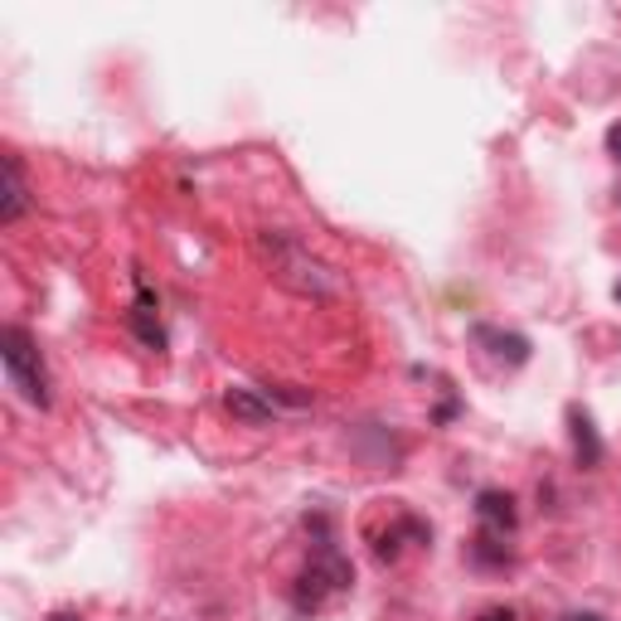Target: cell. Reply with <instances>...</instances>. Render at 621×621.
<instances>
[{
  "instance_id": "6da1fadb",
  "label": "cell",
  "mask_w": 621,
  "mask_h": 621,
  "mask_svg": "<svg viewBox=\"0 0 621 621\" xmlns=\"http://www.w3.org/2000/svg\"><path fill=\"white\" fill-rule=\"evenodd\" d=\"M257 257L267 263L273 282L287 287V292H296V296L330 302V296L345 292V277H340L326 257L310 253L302 238H292V233H282V229H263V233H257Z\"/></svg>"
},
{
  "instance_id": "7a4b0ae2",
  "label": "cell",
  "mask_w": 621,
  "mask_h": 621,
  "mask_svg": "<svg viewBox=\"0 0 621 621\" xmlns=\"http://www.w3.org/2000/svg\"><path fill=\"white\" fill-rule=\"evenodd\" d=\"M306 524H316V548H310V563H306V573L296 578V587H292V603H296V612L302 617H316V612H326L330 603H340V597L355 587V563H350L345 554L335 548V540L326 534V520H306Z\"/></svg>"
},
{
  "instance_id": "3957f363",
  "label": "cell",
  "mask_w": 621,
  "mask_h": 621,
  "mask_svg": "<svg viewBox=\"0 0 621 621\" xmlns=\"http://www.w3.org/2000/svg\"><path fill=\"white\" fill-rule=\"evenodd\" d=\"M0 359H5V375L10 384L20 389V398L35 403V408H49L54 393H49V369H45V355H39L35 335L20 326H5L0 330Z\"/></svg>"
},
{
  "instance_id": "277c9868",
  "label": "cell",
  "mask_w": 621,
  "mask_h": 621,
  "mask_svg": "<svg viewBox=\"0 0 621 621\" xmlns=\"http://www.w3.org/2000/svg\"><path fill=\"white\" fill-rule=\"evenodd\" d=\"M408 540H413V544H428V540H432L428 520H418V515H408V510H393L389 530H369V544H375V558H379V563H393Z\"/></svg>"
},
{
  "instance_id": "5b68a950",
  "label": "cell",
  "mask_w": 621,
  "mask_h": 621,
  "mask_svg": "<svg viewBox=\"0 0 621 621\" xmlns=\"http://www.w3.org/2000/svg\"><path fill=\"white\" fill-rule=\"evenodd\" d=\"M476 520H481V530H491V534H515V524H520L515 495L510 491H481L476 495Z\"/></svg>"
},
{
  "instance_id": "8992f818",
  "label": "cell",
  "mask_w": 621,
  "mask_h": 621,
  "mask_svg": "<svg viewBox=\"0 0 621 621\" xmlns=\"http://www.w3.org/2000/svg\"><path fill=\"white\" fill-rule=\"evenodd\" d=\"M224 408H229L238 422H248V428H263V422H273V418H277L273 393L263 398L257 389H229V393H224Z\"/></svg>"
},
{
  "instance_id": "52a82bcc",
  "label": "cell",
  "mask_w": 621,
  "mask_h": 621,
  "mask_svg": "<svg viewBox=\"0 0 621 621\" xmlns=\"http://www.w3.org/2000/svg\"><path fill=\"white\" fill-rule=\"evenodd\" d=\"M5 194H0V224H15L20 214L29 210V185H25V170H20V155L5 151Z\"/></svg>"
},
{
  "instance_id": "ba28073f",
  "label": "cell",
  "mask_w": 621,
  "mask_h": 621,
  "mask_svg": "<svg viewBox=\"0 0 621 621\" xmlns=\"http://www.w3.org/2000/svg\"><path fill=\"white\" fill-rule=\"evenodd\" d=\"M568 428H573V457L583 471H593V466H603V438H597L593 418H587L583 408H568Z\"/></svg>"
},
{
  "instance_id": "9c48e42d",
  "label": "cell",
  "mask_w": 621,
  "mask_h": 621,
  "mask_svg": "<svg viewBox=\"0 0 621 621\" xmlns=\"http://www.w3.org/2000/svg\"><path fill=\"white\" fill-rule=\"evenodd\" d=\"M471 335L481 340V345H491L495 359H510V365H524V359H530V340L524 335H510V330H495V326H476Z\"/></svg>"
},
{
  "instance_id": "30bf717a",
  "label": "cell",
  "mask_w": 621,
  "mask_h": 621,
  "mask_svg": "<svg viewBox=\"0 0 621 621\" xmlns=\"http://www.w3.org/2000/svg\"><path fill=\"white\" fill-rule=\"evenodd\" d=\"M131 330H137V335L147 340L151 350H165V330H161V320H155V302H151V292H147V287H141L137 310H131Z\"/></svg>"
},
{
  "instance_id": "8fae6325",
  "label": "cell",
  "mask_w": 621,
  "mask_h": 621,
  "mask_svg": "<svg viewBox=\"0 0 621 621\" xmlns=\"http://www.w3.org/2000/svg\"><path fill=\"white\" fill-rule=\"evenodd\" d=\"M471 554H476V563H491V568L510 563V544H505V534H491V530L476 534V540H471Z\"/></svg>"
},
{
  "instance_id": "7c38bea8",
  "label": "cell",
  "mask_w": 621,
  "mask_h": 621,
  "mask_svg": "<svg viewBox=\"0 0 621 621\" xmlns=\"http://www.w3.org/2000/svg\"><path fill=\"white\" fill-rule=\"evenodd\" d=\"M476 621H515V607H485Z\"/></svg>"
},
{
  "instance_id": "4fadbf2b",
  "label": "cell",
  "mask_w": 621,
  "mask_h": 621,
  "mask_svg": "<svg viewBox=\"0 0 621 621\" xmlns=\"http://www.w3.org/2000/svg\"><path fill=\"white\" fill-rule=\"evenodd\" d=\"M607 151H612V161H621V122L607 131Z\"/></svg>"
},
{
  "instance_id": "5bb4252c",
  "label": "cell",
  "mask_w": 621,
  "mask_h": 621,
  "mask_svg": "<svg viewBox=\"0 0 621 621\" xmlns=\"http://www.w3.org/2000/svg\"><path fill=\"white\" fill-rule=\"evenodd\" d=\"M49 621H83L78 612H68V607H59V612H49Z\"/></svg>"
},
{
  "instance_id": "9a60e30c",
  "label": "cell",
  "mask_w": 621,
  "mask_h": 621,
  "mask_svg": "<svg viewBox=\"0 0 621 621\" xmlns=\"http://www.w3.org/2000/svg\"><path fill=\"white\" fill-rule=\"evenodd\" d=\"M563 621H607V617H597V612H573V617H563Z\"/></svg>"
},
{
  "instance_id": "2e32d148",
  "label": "cell",
  "mask_w": 621,
  "mask_h": 621,
  "mask_svg": "<svg viewBox=\"0 0 621 621\" xmlns=\"http://www.w3.org/2000/svg\"><path fill=\"white\" fill-rule=\"evenodd\" d=\"M617 302H621V287H617Z\"/></svg>"
}]
</instances>
